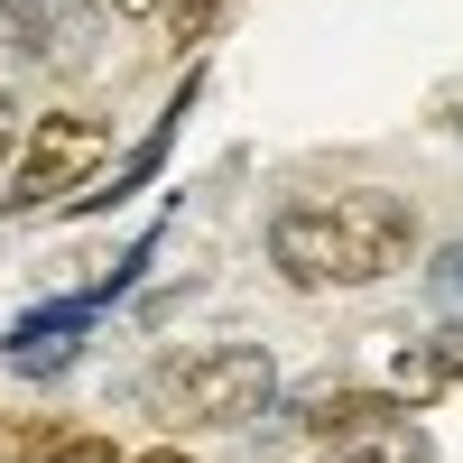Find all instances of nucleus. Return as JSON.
Instances as JSON below:
<instances>
[{"instance_id":"6e6552de","label":"nucleus","mask_w":463,"mask_h":463,"mask_svg":"<svg viewBox=\"0 0 463 463\" xmlns=\"http://www.w3.org/2000/svg\"><path fill=\"white\" fill-rule=\"evenodd\" d=\"M19 130H28V111L0 93V185H10V158H19Z\"/></svg>"},{"instance_id":"0eeeda50","label":"nucleus","mask_w":463,"mask_h":463,"mask_svg":"<svg viewBox=\"0 0 463 463\" xmlns=\"http://www.w3.org/2000/svg\"><path fill=\"white\" fill-rule=\"evenodd\" d=\"M427 279H436V297H445V306H463V241H445V250H436Z\"/></svg>"},{"instance_id":"20e7f679","label":"nucleus","mask_w":463,"mask_h":463,"mask_svg":"<svg viewBox=\"0 0 463 463\" xmlns=\"http://www.w3.org/2000/svg\"><path fill=\"white\" fill-rule=\"evenodd\" d=\"M84 316H93V297H65V306H37V316H28V325L10 334V353H19V362H37V353H47V343H65V334L84 325Z\"/></svg>"},{"instance_id":"f03ea898","label":"nucleus","mask_w":463,"mask_h":463,"mask_svg":"<svg viewBox=\"0 0 463 463\" xmlns=\"http://www.w3.org/2000/svg\"><path fill=\"white\" fill-rule=\"evenodd\" d=\"M102 158H111V130L93 121V111H37V121L19 130V158H10L0 204L10 213H47V204L74 195V185H93Z\"/></svg>"},{"instance_id":"9b49d317","label":"nucleus","mask_w":463,"mask_h":463,"mask_svg":"<svg viewBox=\"0 0 463 463\" xmlns=\"http://www.w3.org/2000/svg\"><path fill=\"white\" fill-rule=\"evenodd\" d=\"M139 463H195V454H176V445H148V454H139Z\"/></svg>"},{"instance_id":"423d86ee","label":"nucleus","mask_w":463,"mask_h":463,"mask_svg":"<svg viewBox=\"0 0 463 463\" xmlns=\"http://www.w3.org/2000/svg\"><path fill=\"white\" fill-rule=\"evenodd\" d=\"M47 463H121V454H111L102 436H56V445H47Z\"/></svg>"},{"instance_id":"7ed1b4c3","label":"nucleus","mask_w":463,"mask_h":463,"mask_svg":"<svg viewBox=\"0 0 463 463\" xmlns=\"http://www.w3.org/2000/svg\"><path fill=\"white\" fill-rule=\"evenodd\" d=\"M269 408H279V362L260 343H213L167 371V417H185V427H250Z\"/></svg>"},{"instance_id":"39448f33","label":"nucleus","mask_w":463,"mask_h":463,"mask_svg":"<svg viewBox=\"0 0 463 463\" xmlns=\"http://www.w3.org/2000/svg\"><path fill=\"white\" fill-rule=\"evenodd\" d=\"M222 19V0H158V28H167V47H195V37Z\"/></svg>"},{"instance_id":"1a4fd4ad","label":"nucleus","mask_w":463,"mask_h":463,"mask_svg":"<svg viewBox=\"0 0 463 463\" xmlns=\"http://www.w3.org/2000/svg\"><path fill=\"white\" fill-rule=\"evenodd\" d=\"M436 371H445V380H463V316L436 334Z\"/></svg>"},{"instance_id":"9d476101","label":"nucleus","mask_w":463,"mask_h":463,"mask_svg":"<svg viewBox=\"0 0 463 463\" xmlns=\"http://www.w3.org/2000/svg\"><path fill=\"white\" fill-rule=\"evenodd\" d=\"M111 10H121V19H158V0H111Z\"/></svg>"},{"instance_id":"f257e3e1","label":"nucleus","mask_w":463,"mask_h":463,"mask_svg":"<svg viewBox=\"0 0 463 463\" xmlns=\"http://www.w3.org/2000/svg\"><path fill=\"white\" fill-rule=\"evenodd\" d=\"M417 250L399 195H297L269 213V260L288 288H380Z\"/></svg>"}]
</instances>
